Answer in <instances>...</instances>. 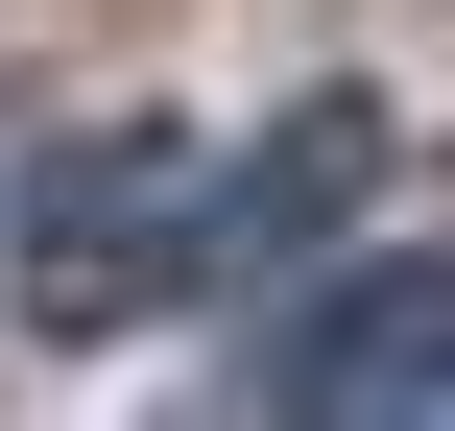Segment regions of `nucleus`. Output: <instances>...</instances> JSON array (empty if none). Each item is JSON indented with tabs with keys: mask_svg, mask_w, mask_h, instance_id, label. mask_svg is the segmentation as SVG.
Segmentation results:
<instances>
[{
	"mask_svg": "<svg viewBox=\"0 0 455 431\" xmlns=\"http://www.w3.org/2000/svg\"><path fill=\"white\" fill-rule=\"evenodd\" d=\"M144 312H192V144L96 120L24 192V336H144Z\"/></svg>",
	"mask_w": 455,
	"mask_h": 431,
	"instance_id": "nucleus-1",
	"label": "nucleus"
},
{
	"mask_svg": "<svg viewBox=\"0 0 455 431\" xmlns=\"http://www.w3.org/2000/svg\"><path fill=\"white\" fill-rule=\"evenodd\" d=\"M432 360H455V240H408V264L360 240V264H312V288L264 312L240 408H264V431H384L408 384H432Z\"/></svg>",
	"mask_w": 455,
	"mask_h": 431,
	"instance_id": "nucleus-2",
	"label": "nucleus"
},
{
	"mask_svg": "<svg viewBox=\"0 0 455 431\" xmlns=\"http://www.w3.org/2000/svg\"><path fill=\"white\" fill-rule=\"evenodd\" d=\"M360 216H384V96H288L264 144L192 168V288H312Z\"/></svg>",
	"mask_w": 455,
	"mask_h": 431,
	"instance_id": "nucleus-3",
	"label": "nucleus"
},
{
	"mask_svg": "<svg viewBox=\"0 0 455 431\" xmlns=\"http://www.w3.org/2000/svg\"><path fill=\"white\" fill-rule=\"evenodd\" d=\"M384 431H455V360H432V384H408V408H384Z\"/></svg>",
	"mask_w": 455,
	"mask_h": 431,
	"instance_id": "nucleus-4",
	"label": "nucleus"
}]
</instances>
